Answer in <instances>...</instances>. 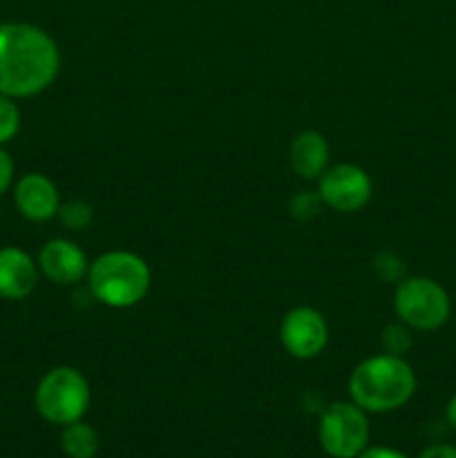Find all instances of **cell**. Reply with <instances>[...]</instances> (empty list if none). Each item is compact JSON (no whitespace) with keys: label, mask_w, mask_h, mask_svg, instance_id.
<instances>
[{"label":"cell","mask_w":456,"mask_h":458,"mask_svg":"<svg viewBox=\"0 0 456 458\" xmlns=\"http://www.w3.org/2000/svg\"><path fill=\"white\" fill-rule=\"evenodd\" d=\"M61 72V52L52 36L30 22L0 25V94L30 98L45 92Z\"/></svg>","instance_id":"1"},{"label":"cell","mask_w":456,"mask_h":458,"mask_svg":"<svg viewBox=\"0 0 456 458\" xmlns=\"http://www.w3.org/2000/svg\"><path fill=\"white\" fill-rule=\"evenodd\" d=\"M416 374L402 356L380 353L362 360L349 376V398L367 414L405 407L416 394Z\"/></svg>","instance_id":"2"},{"label":"cell","mask_w":456,"mask_h":458,"mask_svg":"<svg viewBox=\"0 0 456 458\" xmlns=\"http://www.w3.org/2000/svg\"><path fill=\"white\" fill-rule=\"evenodd\" d=\"M152 284L146 259L130 250H107L88 268V286L94 300L110 309H130L141 302Z\"/></svg>","instance_id":"3"},{"label":"cell","mask_w":456,"mask_h":458,"mask_svg":"<svg viewBox=\"0 0 456 458\" xmlns=\"http://www.w3.org/2000/svg\"><path fill=\"white\" fill-rule=\"evenodd\" d=\"M92 392L89 383L74 367H54L38 380L34 392L36 411L47 423L65 428V425L83 420L88 414Z\"/></svg>","instance_id":"4"},{"label":"cell","mask_w":456,"mask_h":458,"mask_svg":"<svg viewBox=\"0 0 456 458\" xmlns=\"http://www.w3.org/2000/svg\"><path fill=\"white\" fill-rule=\"evenodd\" d=\"M369 414L353 401L325 407L317 420V441L329 458H358L369 447Z\"/></svg>","instance_id":"5"},{"label":"cell","mask_w":456,"mask_h":458,"mask_svg":"<svg viewBox=\"0 0 456 458\" xmlns=\"http://www.w3.org/2000/svg\"><path fill=\"white\" fill-rule=\"evenodd\" d=\"M393 309L398 320L410 329L434 331L441 329L452 313V302L447 291L429 277H405L398 282L393 293Z\"/></svg>","instance_id":"6"},{"label":"cell","mask_w":456,"mask_h":458,"mask_svg":"<svg viewBox=\"0 0 456 458\" xmlns=\"http://www.w3.org/2000/svg\"><path fill=\"white\" fill-rule=\"evenodd\" d=\"M317 195L322 204L338 213H358L371 199V179L360 165H331L317 179Z\"/></svg>","instance_id":"7"},{"label":"cell","mask_w":456,"mask_h":458,"mask_svg":"<svg viewBox=\"0 0 456 458\" xmlns=\"http://www.w3.org/2000/svg\"><path fill=\"white\" fill-rule=\"evenodd\" d=\"M280 340L286 353L298 360H311L325 352L329 343V327L325 316L311 307H295L280 325Z\"/></svg>","instance_id":"8"},{"label":"cell","mask_w":456,"mask_h":458,"mask_svg":"<svg viewBox=\"0 0 456 458\" xmlns=\"http://www.w3.org/2000/svg\"><path fill=\"white\" fill-rule=\"evenodd\" d=\"M13 201L22 217L38 224L56 217L61 208L56 183L40 173H30L18 179L13 188Z\"/></svg>","instance_id":"9"},{"label":"cell","mask_w":456,"mask_h":458,"mask_svg":"<svg viewBox=\"0 0 456 458\" xmlns=\"http://www.w3.org/2000/svg\"><path fill=\"white\" fill-rule=\"evenodd\" d=\"M89 262L70 240H49L38 253V271L56 284H76L88 276Z\"/></svg>","instance_id":"10"},{"label":"cell","mask_w":456,"mask_h":458,"mask_svg":"<svg viewBox=\"0 0 456 458\" xmlns=\"http://www.w3.org/2000/svg\"><path fill=\"white\" fill-rule=\"evenodd\" d=\"M38 282V262L18 246L0 249V298L25 300Z\"/></svg>","instance_id":"11"},{"label":"cell","mask_w":456,"mask_h":458,"mask_svg":"<svg viewBox=\"0 0 456 458\" xmlns=\"http://www.w3.org/2000/svg\"><path fill=\"white\" fill-rule=\"evenodd\" d=\"M329 143L316 130H304L293 139L289 150V161L300 179H320L329 168Z\"/></svg>","instance_id":"12"},{"label":"cell","mask_w":456,"mask_h":458,"mask_svg":"<svg viewBox=\"0 0 456 458\" xmlns=\"http://www.w3.org/2000/svg\"><path fill=\"white\" fill-rule=\"evenodd\" d=\"M101 447L98 432L85 420H76L63 428L61 450L67 458H94Z\"/></svg>","instance_id":"13"},{"label":"cell","mask_w":456,"mask_h":458,"mask_svg":"<svg viewBox=\"0 0 456 458\" xmlns=\"http://www.w3.org/2000/svg\"><path fill=\"white\" fill-rule=\"evenodd\" d=\"M18 130H21V110L16 106V98L0 94V146L12 141Z\"/></svg>","instance_id":"14"},{"label":"cell","mask_w":456,"mask_h":458,"mask_svg":"<svg viewBox=\"0 0 456 458\" xmlns=\"http://www.w3.org/2000/svg\"><path fill=\"white\" fill-rule=\"evenodd\" d=\"M411 347V331L405 322H393L383 331V349L392 356H402Z\"/></svg>","instance_id":"15"},{"label":"cell","mask_w":456,"mask_h":458,"mask_svg":"<svg viewBox=\"0 0 456 458\" xmlns=\"http://www.w3.org/2000/svg\"><path fill=\"white\" fill-rule=\"evenodd\" d=\"M61 215V222L65 224L72 231H80V228H88L92 224V206L85 204V201H67L58 208Z\"/></svg>","instance_id":"16"},{"label":"cell","mask_w":456,"mask_h":458,"mask_svg":"<svg viewBox=\"0 0 456 458\" xmlns=\"http://www.w3.org/2000/svg\"><path fill=\"white\" fill-rule=\"evenodd\" d=\"M374 271L378 273V277L383 282H402L405 280V264L392 250H383V253L376 255L374 259Z\"/></svg>","instance_id":"17"},{"label":"cell","mask_w":456,"mask_h":458,"mask_svg":"<svg viewBox=\"0 0 456 458\" xmlns=\"http://www.w3.org/2000/svg\"><path fill=\"white\" fill-rule=\"evenodd\" d=\"M320 206L325 204H322L317 192H300V195H295L293 201H291V213L298 219H311L320 213Z\"/></svg>","instance_id":"18"},{"label":"cell","mask_w":456,"mask_h":458,"mask_svg":"<svg viewBox=\"0 0 456 458\" xmlns=\"http://www.w3.org/2000/svg\"><path fill=\"white\" fill-rule=\"evenodd\" d=\"M13 159L3 146H0V197L9 191V186L13 183Z\"/></svg>","instance_id":"19"},{"label":"cell","mask_w":456,"mask_h":458,"mask_svg":"<svg viewBox=\"0 0 456 458\" xmlns=\"http://www.w3.org/2000/svg\"><path fill=\"white\" fill-rule=\"evenodd\" d=\"M418 458H456V445H452V443H434V445L425 447Z\"/></svg>","instance_id":"20"},{"label":"cell","mask_w":456,"mask_h":458,"mask_svg":"<svg viewBox=\"0 0 456 458\" xmlns=\"http://www.w3.org/2000/svg\"><path fill=\"white\" fill-rule=\"evenodd\" d=\"M358 458H407L402 452L393 450V447H384V445H371L367 447Z\"/></svg>","instance_id":"21"},{"label":"cell","mask_w":456,"mask_h":458,"mask_svg":"<svg viewBox=\"0 0 456 458\" xmlns=\"http://www.w3.org/2000/svg\"><path fill=\"white\" fill-rule=\"evenodd\" d=\"M445 419H447V423H450V428L456 432V394H454V396H452V401L447 403Z\"/></svg>","instance_id":"22"}]
</instances>
